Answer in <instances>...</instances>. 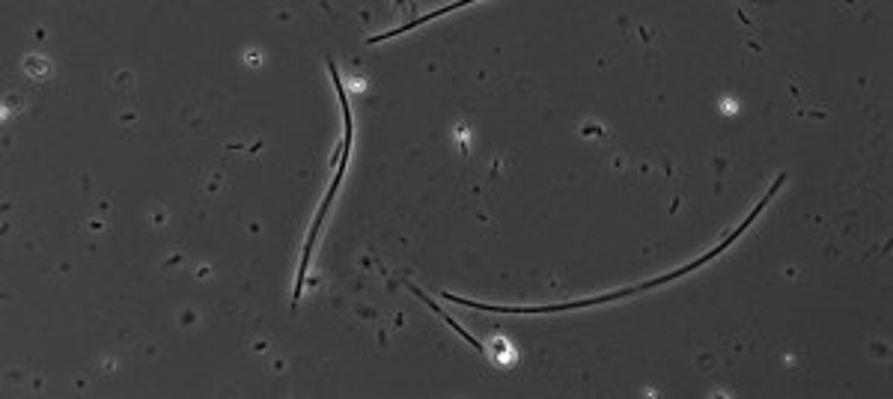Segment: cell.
Returning <instances> with one entry per match:
<instances>
[{"label": "cell", "mask_w": 893, "mask_h": 399, "mask_svg": "<svg viewBox=\"0 0 893 399\" xmlns=\"http://www.w3.org/2000/svg\"><path fill=\"white\" fill-rule=\"evenodd\" d=\"M459 6H465V0H459V3H450V6H444V9H435L432 15H423V18H414V21H408V24H402V27H396V30H390V33H382V36H373L370 42H382V39H390V36H399V33H408V30H414V27H423L426 21H432V18H438V15H444V12H450V9H459Z\"/></svg>", "instance_id": "2"}, {"label": "cell", "mask_w": 893, "mask_h": 399, "mask_svg": "<svg viewBox=\"0 0 893 399\" xmlns=\"http://www.w3.org/2000/svg\"><path fill=\"white\" fill-rule=\"evenodd\" d=\"M328 69H331L334 87H337V93H340L343 120H346V137H343V143H340V158H337V173H334V182H331V188H328V194H325V200H322V206H319V212H316V218H313V227H310V236H307V245H304L301 271H298V283H295V295H292V301H295V304H298V298H301V286H304V274H307V266H310L313 245H316V239H319V230H322V224H325V215H328V209H331V203H334V194H337V188H340V182H343V173H346V164H349V152H352V108H349V99H346V87H343V81H340V72H337L334 60H328Z\"/></svg>", "instance_id": "1"}]
</instances>
